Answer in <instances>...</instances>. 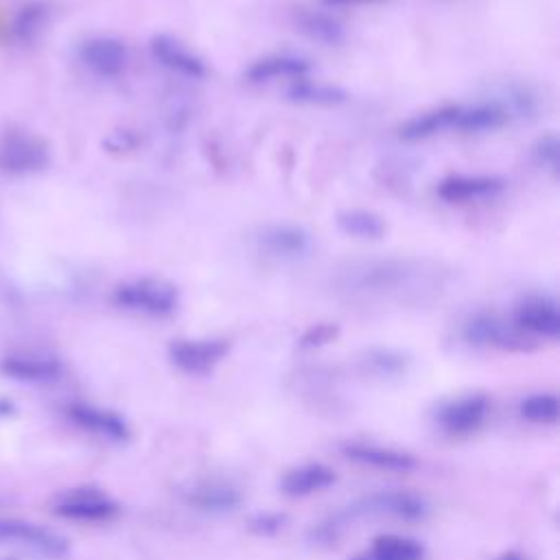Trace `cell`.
<instances>
[{"mask_svg": "<svg viewBox=\"0 0 560 560\" xmlns=\"http://www.w3.org/2000/svg\"><path fill=\"white\" fill-rule=\"evenodd\" d=\"M138 142V138L129 131H114L112 138L107 140V147L109 149H133Z\"/></svg>", "mask_w": 560, "mask_h": 560, "instance_id": "4dcf8cb0", "label": "cell"}, {"mask_svg": "<svg viewBox=\"0 0 560 560\" xmlns=\"http://www.w3.org/2000/svg\"><path fill=\"white\" fill-rule=\"evenodd\" d=\"M335 335H337L335 324H315L300 337V346L302 348H317V346H324V343L332 341Z\"/></svg>", "mask_w": 560, "mask_h": 560, "instance_id": "f546056e", "label": "cell"}, {"mask_svg": "<svg viewBox=\"0 0 560 560\" xmlns=\"http://www.w3.org/2000/svg\"><path fill=\"white\" fill-rule=\"evenodd\" d=\"M429 512L427 501L407 490H381L374 494L363 497L354 508L352 514H376V516H392L398 521H422Z\"/></svg>", "mask_w": 560, "mask_h": 560, "instance_id": "52a82bcc", "label": "cell"}, {"mask_svg": "<svg viewBox=\"0 0 560 560\" xmlns=\"http://www.w3.org/2000/svg\"><path fill=\"white\" fill-rule=\"evenodd\" d=\"M337 225L343 234L361 241H378L387 232L383 217L363 208H350V210L337 212Z\"/></svg>", "mask_w": 560, "mask_h": 560, "instance_id": "603a6c76", "label": "cell"}, {"mask_svg": "<svg viewBox=\"0 0 560 560\" xmlns=\"http://www.w3.org/2000/svg\"><path fill=\"white\" fill-rule=\"evenodd\" d=\"M230 343L221 337H203V339H175L168 346L171 363L186 374H208L212 372L228 354Z\"/></svg>", "mask_w": 560, "mask_h": 560, "instance_id": "5b68a950", "label": "cell"}, {"mask_svg": "<svg viewBox=\"0 0 560 560\" xmlns=\"http://www.w3.org/2000/svg\"><path fill=\"white\" fill-rule=\"evenodd\" d=\"M79 59L90 72L112 79L125 72L129 55H127V46L118 37L96 35L81 44Z\"/></svg>", "mask_w": 560, "mask_h": 560, "instance_id": "30bf717a", "label": "cell"}, {"mask_svg": "<svg viewBox=\"0 0 560 560\" xmlns=\"http://www.w3.org/2000/svg\"><path fill=\"white\" fill-rule=\"evenodd\" d=\"M188 503L206 512H230L241 503V494L228 483H201L188 492Z\"/></svg>", "mask_w": 560, "mask_h": 560, "instance_id": "d4e9b609", "label": "cell"}, {"mask_svg": "<svg viewBox=\"0 0 560 560\" xmlns=\"http://www.w3.org/2000/svg\"><path fill=\"white\" fill-rule=\"evenodd\" d=\"M341 453L354 464L385 472H409L418 464L411 453L392 446H381L374 442H346L341 446Z\"/></svg>", "mask_w": 560, "mask_h": 560, "instance_id": "7c38bea8", "label": "cell"}, {"mask_svg": "<svg viewBox=\"0 0 560 560\" xmlns=\"http://www.w3.org/2000/svg\"><path fill=\"white\" fill-rule=\"evenodd\" d=\"M282 518L278 514H258L252 521V527H256L258 532H276L280 527Z\"/></svg>", "mask_w": 560, "mask_h": 560, "instance_id": "1f68e13d", "label": "cell"}, {"mask_svg": "<svg viewBox=\"0 0 560 560\" xmlns=\"http://www.w3.org/2000/svg\"><path fill=\"white\" fill-rule=\"evenodd\" d=\"M534 155L538 160V164L542 168H547L551 175L558 173V160H560V144H558V138L553 133H547L542 136L536 147H534Z\"/></svg>", "mask_w": 560, "mask_h": 560, "instance_id": "f1b7e54d", "label": "cell"}, {"mask_svg": "<svg viewBox=\"0 0 560 560\" xmlns=\"http://www.w3.org/2000/svg\"><path fill=\"white\" fill-rule=\"evenodd\" d=\"M365 365L381 376H389V374H400L407 365V359L396 350L376 348L365 354Z\"/></svg>", "mask_w": 560, "mask_h": 560, "instance_id": "83f0119b", "label": "cell"}, {"mask_svg": "<svg viewBox=\"0 0 560 560\" xmlns=\"http://www.w3.org/2000/svg\"><path fill=\"white\" fill-rule=\"evenodd\" d=\"M55 512L59 516H66L72 521L101 523V521H109L118 514V503L101 490L79 488V490L63 494L59 499V503L55 505Z\"/></svg>", "mask_w": 560, "mask_h": 560, "instance_id": "8fae6325", "label": "cell"}, {"mask_svg": "<svg viewBox=\"0 0 560 560\" xmlns=\"http://www.w3.org/2000/svg\"><path fill=\"white\" fill-rule=\"evenodd\" d=\"M335 470L322 462H308L300 464L291 470H287L280 479V490L287 497H308L313 492L326 490L335 483Z\"/></svg>", "mask_w": 560, "mask_h": 560, "instance_id": "e0dca14e", "label": "cell"}, {"mask_svg": "<svg viewBox=\"0 0 560 560\" xmlns=\"http://www.w3.org/2000/svg\"><path fill=\"white\" fill-rule=\"evenodd\" d=\"M0 370L2 374L26 383H48L61 374L59 361L42 354H9L0 361Z\"/></svg>", "mask_w": 560, "mask_h": 560, "instance_id": "d6986e66", "label": "cell"}, {"mask_svg": "<svg viewBox=\"0 0 560 560\" xmlns=\"http://www.w3.org/2000/svg\"><path fill=\"white\" fill-rule=\"evenodd\" d=\"M48 144L28 131H7L0 138V171L9 175H33L48 166Z\"/></svg>", "mask_w": 560, "mask_h": 560, "instance_id": "3957f363", "label": "cell"}, {"mask_svg": "<svg viewBox=\"0 0 560 560\" xmlns=\"http://www.w3.org/2000/svg\"><path fill=\"white\" fill-rule=\"evenodd\" d=\"M442 271L411 258H374L348 265L339 273V284L350 295H392L416 291L422 284L440 280Z\"/></svg>", "mask_w": 560, "mask_h": 560, "instance_id": "6da1fadb", "label": "cell"}, {"mask_svg": "<svg viewBox=\"0 0 560 560\" xmlns=\"http://www.w3.org/2000/svg\"><path fill=\"white\" fill-rule=\"evenodd\" d=\"M0 540H18L50 558H59L68 551L66 538L20 518H0Z\"/></svg>", "mask_w": 560, "mask_h": 560, "instance_id": "4fadbf2b", "label": "cell"}, {"mask_svg": "<svg viewBox=\"0 0 560 560\" xmlns=\"http://www.w3.org/2000/svg\"><path fill=\"white\" fill-rule=\"evenodd\" d=\"M52 7L42 0H31L22 4L11 22H9V37L18 44H33L50 24Z\"/></svg>", "mask_w": 560, "mask_h": 560, "instance_id": "ffe728a7", "label": "cell"}, {"mask_svg": "<svg viewBox=\"0 0 560 560\" xmlns=\"http://www.w3.org/2000/svg\"><path fill=\"white\" fill-rule=\"evenodd\" d=\"M2 560H9V558H2Z\"/></svg>", "mask_w": 560, "mask_h": 560, "instance_id": "d590c367", "label": "cell"}, {"mask_svg": "<svg viewBox=\"0 0 560 560\" xmlns=\"http://www.w3.org/2000/svg\"><path fill=\"white\" fill-rule=\"evenodd\" d=\"M457 116H459V105H446V107L418 114L400 127V138L407 142H416L446 129H457Z\"/></svg>", "mask_w": 560, "mask_h": 560, "instance_id": "44dd1931", "label": "cell"}, {"mask_svg": "<svg viewBox=\"0 0 560 560\" xmlns=\"http://www.w3.org/2000/svg\"><path fill=\"white\" fill-rule=\"evenodd\" d=\"M151 55L175 74L188 79H203L208 74L203 59L171 35H155L151 39Z\"/></svg>", "mask_w": 560, "mask_h": 560, "instance_id": "5bb4252c", "label": "cell"}, {"mask_svg": "<svg viewBox=\"0 0 560 560\" xmlns=\"http://www.w3.org/2000/svg\"><path fill=\"white\" fill-rule=\"evenodd\" d=\"M295 26L308 39L319 42L324 46H335L343 39V28L337 20L319 11H300L295 18Z\"/></svg>", "mask_w": 560, "mask_h": 560, "instance_id": "484cf974", "label": "cell"}, {"mask_svg": "<svg viewBox=\"0 0 560 560\" xmlns=\"http://www.w3.org/2000/svg\"><path fill=\"white\" fill-rule=\"evenodd\" d=\"M287 98L293 101V103H302V105H339L348 96L337 85L319 83V81H308L306 77H302V79H295L289 85Z\"/></svg>", "mask_w": 560, "mask_h": 560, "instance_id": "cb8c5ba5", "label": "cell"}, {"mask_svg": "<svg viewBox=\"0 0 560 560\" xmlns=\"http://www.w3.org/2000/svg\"><path fill=\"white\" fill-rule=\"evenodd\" d=\"M311 70V63L302 57L295 55H267L256 59L247 70H245V79L249 83H269L276 79H302L306 77Z\"/></svg>", "mask_w": 560, "mask_h": 560, "instance_id": "ac0fdd59", "label": "cell"}, {"mask_svg": "<svg viewBox=\"0 0 560 560\" xmlns=\"http://www.w3.org/2000/svg\"><path fill=\"white\" fill-rule=\"evenodd\" d=\"M13 411V405L9 400H0V416H9Z\"/></svg>", "mask_w": 560, "mask_h": 560, "instance_id": "e575fe53", "label": "cell"}, {"mask_svg": "<svg viewBox=\"0 0 560 560\" xmlns=\"http://www.w3.org/2000/svg\"><path fill=\"white\" fill-rule=\"evenodd\" d=\"M348 560H424V547L409 536L383 534L372 540L368 551Z\"/></svg>", "mask_w": 560, "mask_h": 560, "instance_id": "7402d4cb", "label": "cell"}, {"mask_svg": "<svg viewBox=\"0 0 560 560\" xmlns=\"http://www.w3.org/2000/svg\"><path fill=\"white\" fill-rule=\"evenodd\" d=\"M488 411H490V398L481 392H472L444 402L438 409L435 420L446 435L464 438L475 433L486 422Z\"/></svg>", "mask_w": 560, "mask_h": 560, "instance_id": "8992f818", "label": "cell"}, {"mask_svg": "<svg viewBox=\"0 0 560 560\" xmlns=\"http://www.w3.org/2000/svg\"><path fill=\"white\" fill-rule=\"evenodd\" d=\"M492 560H529V558H525V556H523V553H518V551H505V553L494 556Z\"/></svg>", "mask_w": 560, "mask_h": 560, "instance_id": "836d02e7", "label": "cell"}, {"mask_svg": "<svg viewBox=\"0 0 560 560\" xmlns=\"http://www.w3.org/2000/svg\"><path fill=\"white\" fill-rule=\"evenodd\" d=\"M518 413L532 424H556L560 418V400L556 394L536 392L518 402Z\"/></svg>", "mask_w": 560, "mask_h": 560, "instance_id": "4316f807", "label": "cell"}, {"mask_svg": "<svg viewBox=\"0 0 560 560\" xmlns=\"http://www.w3.org/2000/svg\"><path fill=\"white\" fill-rule=\"evenodd\" d=\"M254 247L258 254L280 262H293L306 258L313 249L311 234L293 223H267L260 225L254 236Z\"/></svg>", "mask_w": 560, "mask_h": 560, "instance_id": "277c9868", "label": "cell"}, {"mask_svg": "<svg viewBox=\"0 0 560 560\" xmlns=\"http://www.w3.org/2000/svg\"><path fill=\"white\" fill-rule=\"evenodd\" d=\"M464 337L472 346H492L501 350H527L534 346L525 332L512 322H503L494 315H477L464 326Z\"/></svg>", "mask_w": 560, "mask_h": 560, "instance_id": "ba28073f", "label": "cell"}, {"mask_svg": "<svg viewBox=\"0 0 560 560\" xmlns=\"http://www.w3.org/2000/svg\"><path fill=\"white\" fill-rule=\"evenodd\" d=\"M503 186V179L494 175H451L440 182L438 197L446 203H468L494 197Z\"/></svg>", "mask_w": 560, "mask_h": 560, "instance_id": "9a60e30c", "label": "cell"}, {"mask_svg": "<svg viewBox=\"0 0 560 560\" xmlns=\"http://www.w3.org/2000/svg\"><path fill=\"white\" fill-rule=\"evenodd\" d=\"M512 324L529 339H558L560 337V311L551 298L532 295L525 298L516 308Z\"/></svg>", "mask_w": 560, "mask_h": 560, "instance_id": "9c48e42d", "label": "cell"}, {"mask_svg": "<svg viewBox=\"0 0 560 560\" xmlns=\"http://www.w3.org/2000/svg\"><path fill=\"white\" fill-rule=\"evenodd\" d=\"M114 302L120 308L144 315H171L177 308L179 293L175 284L162 278H136L114 289Z\"/></svg>", "mask_w": 560, "mask_h": 560, "instance_id": "7a4b0ae2", "label": "cell"}, {"mask_svg": "<svg viewBox=\"0 0 560 560\" xmlns=\"http://www.w3.org/2000/svg\"><path fill=\"white\" fill-rule=\"evenodd\" d=\"M326 7H352V4H363V2H376V0H322Z\"/></svg>", "mask_w": 560, "mask_h": 560, "instance_id": "d6a6232c", "label": "cell"}, {"mask_svg": "<svg viewBox=\"0 0 560 560\" xmlns=\"http://www.w3.org/2000/svg\"><path fill=\"white\" fill-rule=\"evenodd\" d=\"M70 418L83 427L90 433H96L105 440L112 442H127L131 435V429L127 424V420L122 416H118L116 411L103 409V407H94L88 402H74L68 407Z\"/></svg>", "mask_w": 560, "mask_h": 560, "instance_id": "2e32d148", "label": "cell"}]
</instances>
